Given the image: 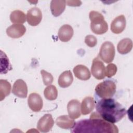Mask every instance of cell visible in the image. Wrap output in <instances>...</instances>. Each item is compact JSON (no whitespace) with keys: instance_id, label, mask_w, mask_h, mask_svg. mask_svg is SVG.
<instances>
[{"instance_id":"6da1fadb","label":"cell","mask_w":133,"mask_h":133,"mask_svg":"<svg viewBox=\"0 0 133 133\" xmlns=\"http://www.w3.org/2000/svg\"><path fill=\"white\" fill-rule=\"evenodd\" d=\"M71 131L74 133H118V129L113 123L103 119L97 112H94L89 119H82L75 123Z\"/></svg>"},{"instance_id":"7a4b0ae2","label":"cell","mask_w":133,"mask_h":133,"mask_svg":"<svg viewBox=\"0 0 133 133\" xmlns=\"http://www.w3.org/2000/svg\"><path fill=\"white\" fill-rule=\"evenodd\" d=\"M96 109L103 119L113 124L122 119L127 113L125 107L112 98L98 100Z\"/></svg>"},{"instance_id":"3957f363","label":"cell","mask_w":133,"mask_h":133,"mask_svg":"<svg viewBox=\"0 0 133 133\" xmlns=\"http://www.w3.org/2000/svg\"><path fill=\"white\" fill-rule=\"evenodd\" d=\"M90 20V29L91 31L97 35H101L108 30V25L104 20L103 16L96 11H91L89 14Z\"/></svg>"},{"instance_id":"277c9868","label":"cell","mask_w":133,"mask_h":133,"mask_svg":"<svg viewBox=\"0 0 133 133\" xmlns=\"http://www.w3.org/2000/svg\"><path fill=\"white\" fill-rule=\"evenodd\" d=\"M116 89V86L113 81L106 79L96 86L95 92L96 95L100 98H111L115 95Z\"/></svg>"},{"instance_id":"5b68a950","label":"cell","mask_w":133,"mask_h":133,"mask_svg":"<svg viewBox=\"0 0 133 133\" xmlns=\"http://www.w3.org/2000/svg\"><path fill=\"white\" fill-rule=\"evenodd\" d=\"M115 54V50L113 44L107 41L101 45L98 57L105 63H108L113 61Z\"/></svg>"},{"instance_id":"8992f818","label":"cell","mask_w":133,"mask_h":133,"mask_svg":"<svg viewBox=\"0 0 133 133\" xmlns=\"http://www.w3.org/2000/svg\"><path fill=\"white\" fill-rule=\"evenodd\" d=\"M91 72L95 78L98 80L105 77V66L98 57L95 58L92 62Z\"/></svg>"},{"instance_id":"52a82bcc","label":"cell","mask_w":133,"mask_h":133,"mask_svg":"<svg viewBox=\"0 0 133 133\" xmlns=\"http://www.w3.org/2000/svg\"><path fill=\"white\" fill-rule=\"evenodd\" d=\"M54 125V121L52 115L50 114H46L38 121L37 124V128L42 132L49 131Z\"/></svg>"},{"instance_id":"ba28073f","label":"cell","mask_w":133,"mask_h":133,"mask_svg":"<svg viewBox=\"0 0 133 133\" xmlns=\"http://www.w3.org/2000/svg\"><path fill=\"white\" fill-rule=\"evenodd\" d=\"M42 19V13L38 8L35 7L28 11L26 21L29 25L31 26H36L40 23Z\"/></svg>"},{"instance_id":"9c48e42d","label":"cell","mask_w":133,"mask_h":133,"mask_svg":"<svg viewBox=\"0 0 133 133\" xmlns=\"http://www.w3.org/2000/svg\"><path fill=\"white\" fill-rule=\"evenodd\" d=\"M28 103L30 109L35 112L40 111L43 106L42 97L38 94L36 92H33L29 95Z\"/></svg>"},{"instance_id":"30bf717a","label":"cell","mask_w":133,"mask_h":133,"mask_svg":"<svg viewBox=\"0 0 133 133\" xmlns=\"http://www.w3.org/2000/svg\"><path fill=\"white\" fill-rule=\"evenodd\" d=\"M12 92L18 97L26 98L28 95V87L25 82L21 79L16 81L12 87Z\"/></svg>"},{"instance_id":"8fae6325","label":"cell","mask_w":133,"mask_h":133,"mask_svg":"<svg viewBox=\"0 0 133 133\" xmlns=\"http://www.w3.org/2000/svg\"><path fill=\"white\" fill-rule=\"evenodd\" d=\"M67 110L69 116L72 119H77L81 116V103L76 99L70 100L67 104Z\"/></svg>"},{"instance_id":"7c38bea8","label":"cell","mask_w":133,"mask_h":133,"mask_svg":"<svg viewBox=\"0 0 133 133\" xmlns=\"http://www.w3.org/2000/svg\"><path fill=\"white\" fill-rule=\"evenodd\" d=\"M26 32L25 27L22 24H14L6 29L7 35L12 38H18L22 36Z\"/></svg>"},{"instance_id":"4fadbf2b","label":"cell","mask_w":133,"mask_h":133,"mask_svg":"<svg viewBox=\"0 0 133 133\" xmlns=\"http://www.w3.org/2000/svg\"><path fill=\"white\" fill-rule=\"evenodd\" d=\"M126 18L123 15H119L114 19L111 23V30L115 34L122 33L126 27Z\"/></svg>"},{"instance_id":"5bb4252c","label":"cell","mask_w":133,"mask_h":133,"mask_svg":"<svg viewBox=\"0 0 133 133\" xmlns=\"http://www.w3.org/2000/svg\"><path fill=\"white\" fill-rule=\"evenodd\" d=\"M73 34L74 31L72 27L69 24H64L60 28L58 36L61 42H67L72 38Z\"/></svg>"},{"instance_id":"9a60e30c","label":"cell","mask_w":133,"mask_h":133,"mask_svg":"<svg viewBox=\"0 0 133 133\" xmlns=\"http://www.w3.org/2000/svg\"><path fill=\"white\" fill-rule=\"evenodd\" d=\"M73 73L75 76L82 81L88 80L91 76L88 68L84 65L78 64L73 68Z\"/></svg>"},{"instance_id":"2e32d148","label":"cell","mask_w":133,"mask_h":133,"mask_svg":"<svg viewBox=\"0 0 133 133\" xmlns=\"http://www.w3.org/2000/svg\"><path fill=\"white\" fill-rule=\"evenodd\" d=\"M56 123L58 127L65 129H72L75 125V122L73 119L67 115H61L57 117Z\"/></svg>"},{"instance_id":"e0dca14e","label":"cell","mask_w":133,"mask_h":133,"mask_svg":"<svg viewBox=\"0 0 133 133\" xmlns=\"http://www.w3.org/2000/svg\"><path fill=\"white\" fill-rule=\"evenodd\" d=\"M65 1H51L50 5V8L52 15L55 17L59 16L65 10Z\"/></svg>"},{"instance_id":"ac0fdd59","label":"cell","mask_w":133,"mask_h":133,"mask_svg":"<svg viewBox=\"0 0 133 133\" xmlns=\"http://www.w3.org/2000/svg\"><path fill=\"white\" fill-rule=\"evenodd\" d=\"M73 77L72 72L70 70L65 71L59 76L58 80V84L61 88H67L72 83Z\"/></svg>"},{"instance_id":"d6986e66","label":"cell","mask_w":133,"mask_h":133,"mask_svg":"<svg viewBox=\"0 0 133 133\" xmlns=\"http://www.w3.org/2000/svg\"><path fill=\"white\" fill-rule=\"evenodd\" d=\"M95 108V100L92 97H86L82 100L81 104V113L83 115L89 114Z\"/></svg>"},{"instance_id":"ffe728a7","label":"cell","mask_w":133,"mask_h":133,"mask_svg":"<svg viewBox=\"0 0 133 133\" xmlns=\"http://www.w3.org/2000/svg\"><path fill=\"white\" fill-rule=\"evenodd\" d=\"M132 48V40L129 38H123L121 40L117 46L118 52L122 55L129 53Z\"/></svg>"},{"instance_id":"44dd1931","label":"cell","mask_w":133,"mask_h":133,"mask_svg":"<svg viewBox=\"0 0 133 133\" xmlns=\"http://www.w3.org/2000/svg\"><path fill=\"white\" fill-rule=\"evenodd\" d=\"M26 16L21 10H15L12 11L10 15L11 22L15 24H23L26 21Z\"/></svg>"},{"instance_id":"7402d4cb","label":"cell","mask_w":133,"mask_h":133,"mask_svg":"<svg viewBox=\"0 0 133 133\" xmlns=\"http://www.w3.org/2000/svg\"><path fill=\"white\" fill-rule=\"evenodd\" d=\"M11 91V84L5 79L0 80V100L2 101L8 96Z\"/></svg>"},{"instance_id":"603a6c76","label":"cell","mask_w":133,"mask_h":133,"mask_svg":"<svg viewBox=\"0 0 133 133\" xmlns=\"http://www.w3.org/2000/svg\"><path fill=\"white\" fill-rule=\"evenodd\" d=\"M12 69L9 60L5 52L1 50V73L6 74Z\"/></svg>"},{"instance_id":"cb8c5ba5","label":"cell","mask_w":133,"mask_h":133,"mask_svg":"<svg viewBox=\"0 0 133 133\" xmlns=\"http://www.w3.org/2000/svg\"><path fill=\"white\" fill-rule=\"evenodd\" d=\"M44 95L46 99L50 101L54 100L57 99L58 96L57 89L54 85H48L45 88Z\"/></svg>"},{"instance_id":"d4e9b609","label":"cell","mask_w":133,"mask_h":133,"mask_svg":"<svg viewBox=\"0 0 133 133\" xmlns=\"http://www.w3.org/2000/svg\"><path fill=\"white\" fill-rule=\"evenodd\" d=\"M41 73L43 77L44 84L46 86L50 85L54 81V77L51 73L46 71L44 70H41Z\"/></svg>"},{"instance_id":"484cf974","label":"cell","mask_w":133,"mask_h":133,"mask_svg":"<svg viewBox=\"0 0 133 133\" xmlns=\"http://www.w3.org/2000/svg\"><path fill=\"white\" fill-rule=\"evenodd\" d=\"M117 70V68L115 64L110 63L105 68V76L110 78L115 75Z\"/></svg>"},{"instance_id":"4316f807","label":"cell","mask_w":133,"mask_h":133,"mask_svg":"<svg viewBox=\"0 0 133 133\" xmlns=\"http://www.w3.org/2000/svg\"><path fill=\"white\" fill-rule=\"evenodd\" d=\"M85 43L89 47H94L97 44V39L95 36L88 35L85 38Z\"/></svg>"},{"instance_id":"83f0119b","label":"cell","mask_w":133,"mask_h":133,"mask_svg":"<svg viewBox=\"0 0 133 133\" xmlns=\"http://www.w3.org/2000/svg\"><path fill=\"white\" fill-rule=\"evenodd\" d=\"M66 3L68 6H79L82 2L81 1H66Z\"/></svg>"}]
</instances>
